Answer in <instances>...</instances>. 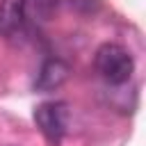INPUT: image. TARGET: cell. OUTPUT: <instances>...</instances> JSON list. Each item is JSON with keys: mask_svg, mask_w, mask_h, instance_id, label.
Returning <instances> with one entry per match:
<instances>
[{"mask_svg": "<svg viewBox=\"0 0 146 146\" xmlns=\"http://www.w3.org/2000/svg\"><path fill=\"white\" fill-rule=\"evenodd\" d=\"M94 64H96V71L98 75L112 84V87H121L130 80L132 71H135V59L132 55L119 46V43H103L98 50H96V57H94Z\"/></svg>", "mask_w": 146, "mask_h": 146, "instance_id": "cell-1", "label": "cell"}, {"mask_svg": "<svg viewBox=\"0 0 146 146\" xmlns=\"http://www.w3.org/2000/svg\"><path fill=\"white\" fill-rule=\"evenodd\" d=\"M34 123L50 144H59L68 128V105L64 100H46V103L36 105Z\"/></svg>", "mask_w": 146, "mask_h": 146, "instance_id": "cell-2", "label": "cell"}, {"mask_svg": "<svg viewBox=\"0 0 146 146\" xmlns=\"http://www.w3.org/2000/svg\"><path fill=\"white\" fill-rule=\"evenodd\" d=\"M27 21V0H0V36L14 39Z\"/></svg>", "mask_w": 146, "mask_h": 146, "instance_id": "cell-3", "label": "cell"}, {"mask_svg": "<svg viewBox=\"0 0 146 146\" xmlns=\"http://www.w3.org/2000/svg\"><path fill=\"white\" fill-rule=\"evenodd\" d=\"M68 73H71V68H68V64H66V62H62V59H57V57L46 59V62L41 64L39 73H36L34 89H36V91H41V94L55 91V89H59V87L66 82Z\"/></svg>", "mask_w": 146, "mask_h": 146, "instance_id": "cell-4", "label": "cell"}]
</instances>
